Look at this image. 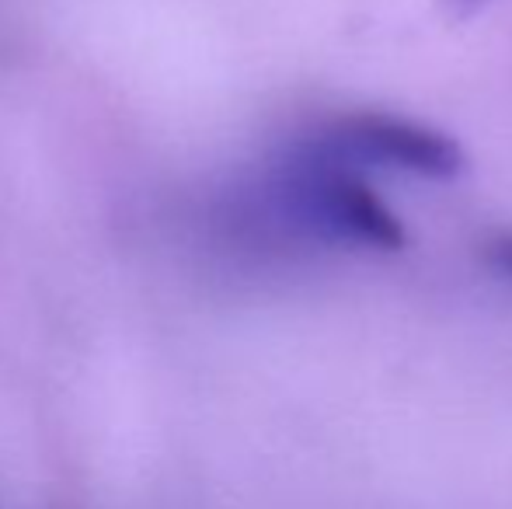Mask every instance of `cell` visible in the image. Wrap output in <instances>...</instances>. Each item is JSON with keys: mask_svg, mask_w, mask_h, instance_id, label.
Returning <instances> with one entry per match:
<instances>
[{"mask_svg": "<svg viewBox=\"0 0 512 509\" xmlns=\"http://www.w3.org/2000/svg\"><path fill=\"white\" fill-rule=\"evenodd\" d=\"M248 210L265 220V234L304 248L398 255L408 227L373 189L370 175L317 147L307 133L290 140L269 164Z\"/></svg>", "mask_w": 512, "mask_h": 509, "instance_id": "obj_1", "label": "cell"}, {"mask_svg": "<svg viewBox=\"0 0 512 509\" xmlns=\"http://www.w3.org/2000/svg\"><path fill=\"white\" fill-rule=\"evenodd\" d=\"M307 136L359 171H387L418 182H457L467 171V150L446 129L387 109H345L321 119Z\"/></svg>", "mask_w": 512, "mask_h": 509, "instance_id": "obj_2", "label": "cell"}, {"mask_svg": "<svg viewBox=\"0 0 512 509\" xmlns=\"http://www.w3.org/2000/svg\"><path fill=\"white\" fill-rule=\"evenodd\" d=\"M474 255H478L485 272H492L502 283H512V227L485 231L478 238V245H474Z\"/></svg>", "mask_w": 512, "mask_h": 509, "instance_id": "obj_3", "label": "cell"}, {"mask_svg": "<svg viewBox=\"0 0 512 509\" xmlns=\"http://www.w3.org/2000/svg\"><path fill=\"white\" fill-rule=\"evenodd\" d=\"M436 4L450 21H471V18H478L481 11H488L495 0H436Z\"/></svg>", "mask_w": 512, "mask_h": 509, "instance_id": "obj_4", "label": "cell"}]
</instances>
